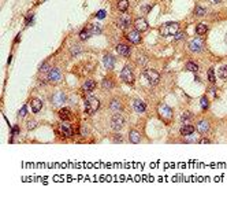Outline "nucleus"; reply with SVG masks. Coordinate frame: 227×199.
Returning <instances> with one entry per match:
<instances>
[{
  "instance_id": "37",
  "label": "nucleus",
  "mask_w": 227,
  "mask_h": 199,
  "mask_svg": "<svg viewBox=\"0 0 227 199\" xmlns=\"http://www.w3.org/2000/svg\"><path fill=\"white\" fill-rule=\"evenodd\" d=\"M141 10H142L144 14H148L149 10H151V6H142V8H141Z\"/></svg>"
},
{
  "instance_id": "1",
  "label": "nucleus",
  "mask_w": 227,
  "mask_h": 199,
  "mask_svg": "<svg viewBox=\"0 0 227 199\" xmlns=\"http://www.w3.org/2000/svg\"><path fill=\"white\" fill-rule=\"evenodd\" d=\"M100 107V100L96 96H86L85 99V111L88 114H95Z\"/></svg>"
},
{
  "instance_id": "18",
  "label": "nucleus",
  "mask_w": 227,
  "mask_h": 199,
  "mask_svg": "<svg viewBox=\"0 0 227 199\" xmlns=\"http://www.w3.org/2000/svg\"><path fill=\"white\" fill-rule=\"evenodd\" d=\"M129 139H130L131 143L137 144V143L141 142V135H140V132H137V131H130V132H129Z\"/></svg>"
},
{
  "instance_id": "30",
  "label": "nucleus",
  "mask_w": 227,
  "mask_h": 199,
  "mask_svg": "<svg viewBox=\"0 0 227 199\" xmlns=\"http://www.w3.org/2000/svg\"><path fill=\"white\" fill-rule=\"evenodd\" d=\"M194 14H196V15H199V17H202V15H205V14H207V8L201 7V6H197V7L194 8Z\"/></svg>"
},
{
  "instance_id": "45",
  "label": "nucleus",
  "mask_w": 227,
  "mask_h": 199,
  "mask_svg": "<svg viewBox=\"0 0 227 199\" xmlns=\"http://www.w3.org/2000/svg\"><path fill=\"white\" fill-rule=\"evenodd\" d=\"M137 62H138V63H144V62H145V59H144V57H142V55H141V57L138 58V60H137Z\"/></svg>"
},
{
  "instance_id": "5",
  "label": "nucleus",
  "mask_w": 227,
  "mask_h": 199,
  "mask_svg": "<svg viewBox=\"0 0 227 199\" xmlns=\"http://www.w3.org/2000/svg\"><path fill=\"white\" fill-rule=\"evenodd\" d=\"M58 131L60 132L62 136H64V137H70V136H73V135H74V129H73V127L67 121L62 122V124L59 125Z\"/></svg>"
},
{
  "instance_id": "19",
  "label": "nucleus",
  "mask_w": 227,
  "mask_h": 199,
  "mask_svg": "<svg viewBox=\"0 0 227 199\" xmlns=\"http://www.w3.org/2000/svg\"><path fill=\"white\" fill-rule=\"evenodd\" d=\"M59 117H60L62 121H69L71 118V113L69 109H60L59 110Z\"/></svg>"
},
{
  "instance_id": "23",
  "label": "nucleus",
  "mask_w": 227,
  "mask_h": 199,
  "mask_svg": "<svg viewBox=\"0 0 227 199\" xmlns=\"http://www.w3.org/2000/svg\"><path fill=\"white\" fill-rule=\"evenodd\" d=\"M118 8H119V11L125 13L129 8V0H119V2H118Z\"/></svg>"
},
{
  "instance_id": "6",
  "label": "nucleus",
  "mask_w": 227,
  "mask_h": 199,
  "mask_svg": "<svg viewBox=\"0 0 227 199\" xmlns=\"http://www.w3.org/2000/svg\"><path fill=\"white\" fill-rule=\"evenodd\" d=\"M123 125H125V118H123V115H120V114H115V115L112 117V119H111V127H112V129L120 131L123 128Z\"/></svg>"
},
{
  "instance_id": "3",
  "label": "nucleus",
  "mask_w": 227,
  "mask_h": 199,
  "mask_svg": "<svg viewBox=\"0 0 227 199\" xmlns=\"http://www.w3.org/2000/svg\"><path fill=\"white\" fill-rule=\"evenodd\" d=\"M144 77H145L146 81H148L149 84H152V85H156V84L160 81V74H159L156 70H153V69L144 70Z\"/></svg>"
},
{
  "instance_id": "28",
  "label": "nucleus",
  "mask_w": 227,
  "mask_h": 199,
  "mask_svg": "<svg viewBox=\"0 0 227 199\" xmlns=\"http://www.w3.org/2000/svg\"><path fill=\"white\" fill-rule=\"evenodd\" d=\"M218 74H219V77L222 78V80H226L227 78V65H223L220 67V69L218 70Z\"/></svg>"
},
{
  "instance_id": "39",
  "label": "nucleus",
  "mask_w": 227,
  "mask_h": 199,
  "mask_svg": "<svg viewBox=\"0 0 227 199\" xmlns=\"http://www.w3.org/2000/svg\"><path fill=\"white\" fill-rule=\"evenodd\" d=\"M104 17H105V11L104 10H101L99 14H97V18H99V19H103Z\"/></svg>"
},
{
  "instance_id": "10",
  "label": "nucleus",
  "mask_w": 227,
  "mask_h": 199,
  "mask_svg": "<svg viewBox=\"0 0 227 199\" xmlns=\"http://www.w3.org/2000/svg\"><path fill=\"white\" fill-rule=\"evenodd\" d=\"M62 78V73L60 70L56 69V67H54V69H51L48 72V80L52 81V83H56V81H59Z\"/></svg>"
},
{
  "instance_id": "9",
  "label": "nucleus",
  "mask_w": 227,
  "mask_h": 199,
  "mask_svg": "<svg viewBox=\"0 0 227 199\" xmlns=\"http://www.w3.org/2000/svg\"><path fill=\"white\" fill-rule=\"evenodd\" d=\"M66 100H67L66 95L62 93V92H58V93H55V95L52 96V103H54L55 106H62V104L66 103Z\"/></svg>"
},
{
  "instance_id": "32",
  "label": "nucleus",
  "mask_w": 227,
  "mask_h": 199,
  "mask_svg": "<svg viewBox=\"0 0 227 199\" xmlns=\"http://www.w3.org/2000/svg\"><path fill=\"white\" fill-rule=\"evenodd\" d=\"M208 80L211 81V83H215V80H216V78H215V72L212 67L208 70Z\"/></svg>"
},
{
  "instance_id": "33",
  "label": "nucleus",
  "mask_w": 227,
  "mask_h": 199,
  "mask_svg": "<svg viewBox=\"0 0 227 199\" xmlns=\"http://www.w3.org/2000/svg\"><path fill=\"white\" fill-rule=\"evenodd\" d=\"M208 106H209V103H208L207 96L201 98V107H202V110H207V109H208Z\"/></svg>"
},
{
  "instance_id": "29",
  "label": "nucleus",
  "mask_w": 227,
  "mask_h": 199,
  "mask_svg": "<svg viewBox=\"0 0 227 199\" xmlns=\"http://www.w3.org/2000/svg\"><path fill=\"white\" fill-rule=\"evenodd\" d=\"M110 107H111V110H114V111H120V109H122V106H120V103H119L118 99H114V100L111 102Z\"/></svg>"
},
{
  "instance_id": "15",
  "label": "nucleus",
  "mask_w": 227,
  "mask_h": 199,
  "mask_svg": "<svg viewBox=\"0 0 227 199\" xmlns=\"http://www.w3.org/2000/svg\"><path fill=\"white\" fill-rule=\"evenodd\" d=\"M30 107H32V111L33 113H38V111L41 110V107H43V102L40 100V99L34 98L30 100Z\"/></svg>"
},
{
  "instance_id": "2",
  "label": "nucleus",
  "mask_w": 227,
  "mask_h": 199,
  "mask_svg": "<svg viewBox=\"0 0 227 199\" xmlns=\"http://www.w3.org/2000/svg\"><path fill=\"white\" fill-rule=\"evenodd\" d=\"M179 25L176 22H168L164 23L163 26H160V33L161 36H174L178 32Z\"/></svg>"
},
{
  "instance_id": "24",
  "label": "nucleus",
  "mask_w": 227,
  "mask_h": 199,
  "mask_svg": "<svg viewBox=\"0 0 227 199\" xmlns=\"http://www.w3.org/2000/svg\"><path fill=\"white\" fill-rule=\"evenodd\" d=\"M101 87L104 89H111V88H114V81L111 80V78H104L103 80V83H101Z\"/></svg>"
},
{
  "instance_id": "8",
  "label": "nucleus",
  "mask_w": 227,
  "mask_h": 199,
  "mask_svg": "<svg viewBox=\"0 0 227 199\" xmlns=\"http://www.w3.org/2000/svg\"><path fill=\"white\" fill-rule=\"evenodd\" d=\"M118 26L119 28H122V29H126V28H129L130 26V23H131V18L127 15V14H123V15H120L119 18H118Z\"/></svg>"
},
{
  "instance_id": "35",
  "label": "nucleus",
  "mask_w": 227,
  "mask_h": 199,
  "mask_svg": "<svg viewBox=\"0 0 227 199\" xmlns=\"http://www.w3.org/2000/svg\"><path fill=\"white\" fill-rule=\"evenodd\" d=\"M185 37V32H176L175 34H174V39L178 41V40H181V39H183Z\"/></svg>"
},
{
  "instance_id": "4",
  "label": "nucleus",
  "mask_w": 227,
  "mask_h": 199,
  "mask_svg": "<svg viewBox=\"0 0 227 199\" xmlns=\"http://www.w3.org/2000/svg\"><path fill=\"white\" fill-rule=\"evenodd\" d=\"M120 78H122L123 83L129 84V85L134 83V74H133V70L130 69L129 65H126L125 67H123L122 73H120Z\"/></svg>"
},
{
  "instance_id": "21",
  "label": "nucleus",
  "mask_w": 227,
  "mask_h": 199,
  "mask_svg": "<svg viewBox=\"0 0 227 199\" xmlns=\"http://www.w3.org/2000/svg\"><path fill=\"white\" fill-rule=\"evenodd\" d=\"M82 88H84V91H86V92H90V91H93L96 88V81H93V80L85 81L84 85H82Z\"/></svg>"
},
{
  "instance_id": "34",
  "label": "nucleus",
  "mask_w": 227,
  "mask_h": 199,
  "mask_svg": "<svg viewBox=\"0 0 227 199\" xmlns=\"http://www.w3.org/2000/svg\"><path fill=\"white\" fill-rule=\"evenodd\" d=\"M36 127H37V121H34V119H32V121L28 122V129H29V131L34 129Z\"/></svg>"
},
{
  "instance_id": "20",
  "label": "nucleus",
  "mask_w": 227,
  "mask_h": 199,
  "mask_svg": "<svg viewBox=\"0 0 227 199\" xmlns=\"http://www.w3.org/2000/svg\"><path fill=\"white\" fill-rule=\"evenodd\" d=\"M194 133V127L191 125H185V127L181 128V135L182 136H190V135Z\"/></svg>"
},
{
  "instance_id": "44",
  "label": "nucleus",
  "mask_w": 227,
  "mask_h": 199,
  "mask_svg": "<svg viewBox=\"0 0 227 199\" xmlns=\"http://www.w3.org/2000/svg\"><path fill=\"white\" fill-rule=\"evenodd\" d=\"M114 140H115V142H122V136H118V135H116V136L114 137Z\"/></svg>"
},
{
  "instance_id": "27",
  "label": "nucleus",
  "mask_w": 227,
  "mask_h": 199,
  "mask_svg": "<svg viewBox=\"0 0 227 199\" xmlns=\"http://www.w3.org/2000/svg\"><path fill=\"white\" fill-rule=\"evenodd\" d=\"M88 29L90 30V33H92V34H100V33H101V28H100L99 25H95V23H93V25H89V26H88Z\"/></svg>"
},
{
  "instance_id": "40",
  "label": "nucleus",
  "mask_w": 227,
  "mask_h": 199,
  "mask_svg": "<svg viewBox=\"0 0 227 199\" xmlns=\"http://www.w3.org/2000/svg\"><path fill=\"white\" fill-rule=\"evenodd\" d=\"M25 114H26V106H23V107H22V110L19 111V115H21V117H23Z\"/></svg>"
},
{
  "instance_id": "14",
  "label": "nucleus",
  "mask_w": 227,
  "mask_h": 199,
  "mask_svg": "<svg viewBox=\"0 0 227 199\" xmlns=\"http://www.w3.org/2000/svg\"><path fill=\"white\" fill-rule=\"evenodd\" d=\"M197 131L201 135H205L209 131V122L207 119H201V121L197 124Z\"/></svg>"
},
{
  "instance_id": "13",
  "label": "nucleus",
  "mask_w": 227,
  "mask_h": 199,
  "mask_svg": "<svg viewBox=\"0 0 227 199\" xmlns=\"http://www.w3.org/2000/svg\"><path fill=\"white\" fill-rule=\"evenodd\" d=\"M159 113L164 119H171V117H172V110L168 106H160L159 107Z\"/></svg>"
},
{
  "instance_id": "43",
  "label": "nucleus",
  "mask_w": 227,
  "mask_h": 199,
  "mask_svg": "<svg viewBox=\"0 0 227 199\" xmlns=\"http://www.w3.org/2000/svg\"><path fill=\"white\" fill-rule=\"evenodd\" d=\"M200 143H201V144H208L209 140L208 139H201V140H200Z\"/></svg>"
},
{
  "instance_id": "11",
  "label": "nucleus",
  "mask_w": 227,
  "mask_h": 199,
  "mask_svg": "<svg viewBox=\"0 0 227 199\" xmlns=\"http://www.w3.org/2000/svg\"><path fill=\"white\" fill-rule=\"evenodd\" d=\"M202 40L201 39H193L189 43V48H190V51H193V52H199V51H201L202 49Z\"/></svg>"
},
{
  "instance_id": "46",
  "label": "nucleus",
  "mask_w": 227,
  "mask_h": 199,
  "mask_svg": "<svg viewBox=\"0 0 227 199\" xmlns=\"http://www.w3.org/2000/svg\"><path fill=\"white\" fill-rule=\"evenodd\" d=\"M13 133H18V127H14V132Z\"/></svg>"
},
{
  "instance_id": "17",
  "label": "nucleus",
  "mask_w": 227,
  "mask_h": 199,
  "mask_svg": "<svg viewBox=\"0 0 227 199\" xmlns=\"http://www.w3.org/2000/svg\"><path fill=\"white\" fill-rule=\"evenodd\" d=\"M134 110L137 111V113H144V111L146 110V106H145V103H144L141 99H135L134 100Z\"/></svg>"
},
{
  "instance_id": "22",
  "label": "nucleus",
  "mask_w": 227,
  "mask_h": 199,
  "mask_svg": "<svg viewBox=\"0 0 227 199\" xmlns=\"http://www.w3.org/2000/svg\"><path fill=\"white\" fill-rule=\"evenodd\" d=\"M115 65V59L112 55H105L104 57V66L107 67V69H112Z\"/></svg>"
},
{
  "instance_id": "7",
  "label": "nucleus",
  "mask_w": 227,
  "mask_h": 199,
  "mask_svg": "<svg viewBox=\"0 0 227 199\" xmlns=\"http://www.w3.org/2000/svg\"><path fill=\"white\" fill-rule=\"evenodd\" d=\"M126 37L130 40L133 44H140V43H141V34H140V32H138L137 29L127 32V33H126Z\"/></svg>"
},
{
  "instance_id": "12",
  "label": "nucleus",
  "mask_w": 227,
  "mask_h": 199,
  "mask_svg": "<svg viewBox=\"0 0 227 199\" xmlns=\"http://www.w3.org/2000/svg\"><path fill=\"white\" fill-rule=\"evenodd\" d=\"M134 26H135V29H137L138 32H145V30H148V22H146L144 18H137V19H135Z\"/></svg>"
},
{
  "instance_id": "25",
  "label": "nucleus",
  "mask_w": 227,
  "mask_h": 199,
  "mask_svg": "<svg viewBox=\"0 0 227 199\" xmlns=\"http://www.w3.org/2000/svg\"><path fill=\"white\" fill-rule=\"evenodd\" d=\"M207 30H208V28H207V25H204V23H199V25L196 26V32L200 34V36L205 34V33H207Z\"/></svg>"
},
{
  "instance_id": "42",
  "label": "nucleus",
  "mask_w": 227,
  "mask_h": 199,
  "mask_svg": "<svg viewBox=\"0 0 227 199\" xmlns=\"http://www.w3.org/2000/svg\"><path fill=\"white\" fill-rule=\"evenodd\" d=\"M208 2L211 3V4H218V3H220L222 0H208Z\"/></svg>"
},
{
  "instance_id": "16",
  "label": "nucleus",
  "mask_w": 227,
  "mask_h": 199,
  "mask_svg": "<svg viewBox=\"0 0 227 199\" xmlns=\"http://www.w3.org/2000/svg\"><path fill=\"white\" fill-rule=\"evenodd\" d=\"M116 52L119 55H123V57H129V55H130V48L125 44H118L116 45Z\"/></svg>"
},
{
  "instance_id": "41",
  "label": "nucleus",
  "mask_w": 227,
  "mask_h": 199,
  "mask_svg": "<svg viewBox=\"0 0 227 199\" xmlns=\"http://www.w3.org/2000/svg\"><path fill=\"white\" fill-rule=\"evenodd\" d=\"M197 140V136H194V133L193 135H190V139H189V142L187 143H190V142H196Z\"/></svg>"
},
{
  "instance_id": "26",
  "label": "nucleus",
  "mask_w": 227,
  "mask_h": 199,
  "mask_svg": "<svg viewBox=\"0 0 227 199\" xmlns=\"http://www.w3.org/2000/svg\"><path fill=\"white\" fill-rule=\"evenodd\" d=\"M90 36H92V33H90V30H89V29H82V30H81V33H79V39H81V40H84V41H85V40H88V39H89V37Z\"/></svg>"
},
{
  "instance_id": "31",
  "label": "nucleus",
  "mask_w": 227,
  "mask_h": 199,
  "mask_svg": "<svg viewBox=\"0 0 227 199\" xmlns=\"http://www.w3.org/2000/svg\"><path fill=\"white\" fill-rule=\"evenodd\" d=\"M186 70L196 73L197 70H199V66H197V63H194V62H187L186 63Z\"/></svg>"
},
{
  "instance_id": "36",
  "label": "nucleus",
  "mask_w": 227,
  "mask_h": 199,
  "mask_svg": "<svg viewBox=\"0 0 227 199\" xmlns=\"http://www.w3.org/2000/svg\"><path fill=\"white\" fill-rule=\"evenodd\" d=\"M190 117H191V114H190V113H187V111H186V113H183V114L181 115V121H182V122L187 121V119H189Z\"/></svg>"
},
{
  "instance_id": "38",
  "label": "nucleus",
  "mask_w": 227,
  "mask_h": 199,
  "mask_svg": "<svg viewBox=\"0 0 227 199\" xmlns=\"http://www.w3.org/2000/svg\"><path fill=\"white\" fill-rule=\"evenodd\" d=\"M79 51H81V48H79V47H73V48H71V54L73 55H77Z\"/></svg>"
}]
</instances>
